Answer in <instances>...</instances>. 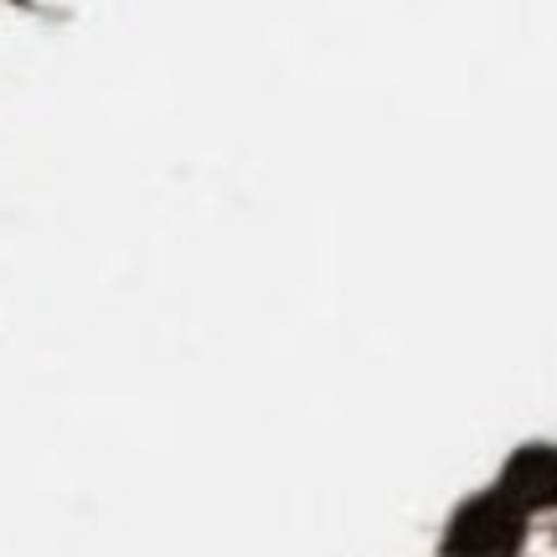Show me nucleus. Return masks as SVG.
Instances as JSON below:
<instances>
[{"label":"nucleus","instance_id":"nucleus-1","mask_svg":"<svg viewBox=\"0 0 557 557\" xmlns=\"http://www.w3.org/2000/svg\"><path fill=\"white\" fill-rule=\"evenodd\" d=\"M517 537H521L517 511H511L506 500H480V506H470V511L459 517L449 542H455V553H465V557H506L517 547Z\"/></svg>","mask_w":557,"mask_h":557},{"label":"nucleus","instance_id":"nucleus-2","mask_svg":"<svg viewBox=\"0 0 557 557\" xmlns=\"http://www.w3.org/2000/svg\"><path fill=\"white\" fill-rule=\"evenodd\" d=\"M511 496L521 500V506H547V500H557V455H547V449H532V455H521L517 465H511Z\"/></svg>","mask_w":557,"mask_h":557}]
</instances>
